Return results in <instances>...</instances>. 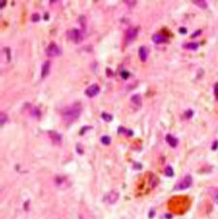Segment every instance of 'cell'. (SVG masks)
<instances>
[{"label": "cell", "mask_w": 218, "mask_h": 219, "mask_svg": "<svg viewBox=\"0 0 218 219\" xmlns=\"http://www.w3.org/2000/svg\"><path fill=\"white\" fill-rule=\"evenodd\" d=\"M31 116H34V117L39 118V117H40V116H41V112L39 111V110H38L37 108H33V109L31 110Z\"/></svg>", "instance_id": "44dd1931"}, {"label": "cell", "mask_w": 218, "mask_h": 219, "mask_svg": "<svg viewBox=\"0 0 218 219\" xmlns=\"http://www.w3.org/2000/svg\"><path fill=\"white\" fill-rule=\"evenodd\" d=\"M214 95H215L216 100H218V82H216L214 85Z\"/></svg>", "instance_id": "484cf974"}, {"label": "cell", "mask_w": 218, "mask_h": 219, "mask_svg": "<svg viewBox=\"0 0 218 219\" xmlns=\"http://www.w3.org/2000/svg\"><path fill=\"white\" fill-rule=\"evenodd\" d=\"M62 54V51H61L60 48L56 45L54 43L50 44L49 46L47 47L46 49V54L50 57H54V56H59Z\"/></svg>", "instance_id": "3957f363"}, {"label": "cell", "mask_w": 218, "mask_h": 219, "mask_svg": "<svg viewBox=\"0 0 218 219\" xmlns=\"http://www.w3.org/2000/svg\"><path fill=\"white\" fill-rule=\"evenodd\" d=\"M4 51H6L7 54V61H10L11 60V52H10V49H8V48H5Z\"/></svg>", "instance_id": "d4e9b609"}, {"label": "cell", "mask_w": 218, "mask_h": 219, "mask_svg": "<svg viewBox=\"0 0 218 219\" xmlns=\"http://www.w3.org/2000/svg\"><path fill=\"white\" fill-rule=\"evenodd\" d=\"M125 3L127 4V5H131V6H135L136 5L137 1H125Z\"/></svg>", "instance_id": "83f0119b"}, {"label": "cell", "mask_w": 218, "mask_h": 219, "mask_svg": "<svg viewBox=\"0 0 218 219\" xmlns=\"http://www.w3.org/2000/svg\"><path fill=\"white\" fill-rule=\"evenodd\" d=\"M202 33V31H201V30H198V31H196V32H194L193 34L191 35V37L192 38H194V37H196V36H199V35Z\"/></svg>", "instance_id": "4316f807"}, {"label": "cell", "mask_w": 218, "mask_h": 219, "mask_svg": "<svg viewBox=\"0 0 218 219\" xmlns=\"http://www.w3.org/2000/svg\"><path fill=\"white\" fill-rule=\"evenodd\" d=\"M81 111H82V108L80 103H76L72 105V106L65 108L62 112L63 121L68 124L72 123V122H75L81 115Z\"/></svg>", "instance_id": "6da1fadb"}, {"label": "cell", "mask_w": 218, "mask_h": 219, "mask_svg": "<svg viewBox=\"0 0 218 219\" xmlns=\"http://www.w3.org/2000/svg\"><path fill=\"white\" fill-rule=\"evenodd\" d=\"M214 199H215L216 201H218V190L216 191V193H215V195H214Z\"/></svg>", "instance_id": "1f68e13d"}, {"label": "cell", "mask_w": 218, "mask_h": 219, "mask_svg": "<svg viewBox=\"0 0 218 219\" xmlns=\"http://www.w3.org/2000/svg\"><path fill=\"white\" fill-rule=\"evenodd\" d=\"M192 181H193V180H192V177L191 176H185L177 184L176 189H177V190H184V189H187V188H189L192 185Z\"/></svg>", "instance_id": "277c9868"}, {"label": "cell", "mask_w": 218, "mask_h": 219, "mask_svg": "<svg viewBox=\"0 0 218 219\" xmlns=\"http://www.w3.org/2000/svg\"><path fill=\"white\" fill-rule=\"evenodd\" d=\"M120 76H121L122 79H123V80H127V79L129 78V76H130V73L128 71H121L120 72Z\"/></svg>", "instance_id": "7402d4cb"}, {"label": "cell", "mask_w": 218, "mask_h": 219, "mask_svg": "<svg viewBox=\"0 0 218 219\" xmlns=\"http://www.w3.org/2000/svg\"><path fill=\"white\" fill-rule=\"evenodd\" d=\"M131 102L134 104L136 107H141L142 106V97L139 94H135L131 97Z\"/></svg>", "instance_id": "4fadbf2b"}, {"label": "cell", "mask_w": 218, "mask_h": 219, "mask_svg": "<svg viewBox=\"0 0 218 219\" xmlns=\"http://www.w3.org/2000/svg\"><path fill=\"white\" fill-rule=\"evenodd\" d=\"M117 133L118 134H121V135H126V134H129V136H132L133 135V132L131 130H127V129H125L124 127H118V129H117Z\"/></svg>", "instance_id": "2e32d148"}, {"label": "cell", "mask_w": 218, "mask_h": 219, "mask_svg": "<svg viewBox=\"0 0 218 219\" xmlns=\"http://www.w3.org/2000/svg\"><path fill=\"white\" fill-rule=\"evenodd\" d=\"M118 198H119V194L117 193L116 191L112 190L111 192H109V193L105 196L104 200H105V202H106V203L112 205V204H115L117 200H118Z\"/></svg>", "instance_id": "8992f818"}, {"label": "cell", "mask_w": 218, "mask_h": 219, "mask_svg": "<svg viewBox=\"0 0 218 219\" xmlns=\"http://www.w3.org/2000/svg\"><path fill=\"white\" fill-rule=\"evenodd\" d=\"M165 174L167 177H173V170L171 166H167L165 169Z\"/></svg>", "instance_id": "d6986e66"}, {"label": "cell", "mask_w": 218, "mask_h": 219, "mask_svg": "<svg viewBox=\"0 0 218 219\" xmlns=\"http://www.w3.org/2000/svg\"><path fill=\"white\" fill-rule=\"evenodd\" d=\"M8 119V117H7V115L5 113H3L1 112V113H0V126H4V124L6 123V121Z\"/></svg>", "instance_id": "e0dca14e"}, {"label": "cell", "mask_w": 218, "mask_h": 219, "mask_svg": "<svg viewBox=\"0 0 218 219\" xmlns=\"http://www.w3.org/2000/svg\"><path fill=\"white\" fill-rule=\"evenodd\" d=\"M0 3H1V5H0V8H1V9L6 5V1H5V0H3V1H1Z\"/></svg>", "instance_id": "f546056e"}, {"label": "cell", "mask_w": 218, "mask_h": 219, "mask_svg": "<svg viewBox=\"0 0 218 219\" xmlns=\"http://www.w3.org/2000/svg\"><path fill=\"white\" fill-rule=\"evenodd\" d=\"M152 41L155 44H164L168 42V38L165 37L162 34H154L152 36Z\"/></svg>", "instance_id": "9c48e42d"}, {"label": "cell", "mask_w": 218, "mask_h": 219, "mask_svg": "<svg viewBox=\"0 0 218 219\" xmlns=\"http://www.w3.org/2000/svg\"><path fill=\"white\" fill-rule=\"evenodd\" d=\"M180 32L182 34H186V29L185 28H180Z\"/></svg>", "instance_id": "4dcf8cb0"}, {"label": "cell", "mask_w": 218, "mask_h": 219, "mask_svg": "<svg viewBox=\"0 0 218 219\" xmlns=\"http://www.w3.org/2000/svg\"><path fill=\"white\" fill-rule=\"evenodd\" d=\"M147 54H148V51H147L146 47H145V46L140 47V49H139V56H140V59H141L143 62H146V61Z\"/></svg>", "instance_id": "30bf717a"}, {"label": "cell", "mask_w": 218, "mask_h": 219, "mask_svg": "<svg viewBox=\"0 0 218 219\" xmlns=\"http://www.w3.org/2000/svg\"><path fill=\"white\" fill-rule=\"evenodd\" d=\"M184 48H186V49H188V50H191V51H196L199 48V44L195 43V42H191L188 44H185Z\"/></svg>", "instance_id": "5bb4252c"}, {"label": "cell", "mask_w": 218, "mask_h": 219, "mask_svg": "<svg viewBox=\"0 0 218 219\" xmlns=\"http://www.w3.org/2000/svg\"><path fill=\"white\" fill-rule=\"evenodd\" d=\"M101 116H102V118L106 122H110V121L112 120V115H109V113H103L102 115H101Z\"/></svg>", "instance_id": "ffe728a7"}, {"label": "cell", "mask_w": 218, "mask_h": 219, "mask_svg": "<svg viewBox=\"0 0 218 219\" xmlns=\"http://www.w3.org/2000/svg\"><path fill=\"white\" fill-rule=\"evenodd\" d=\"M217 146H218V141H215L214 142V143H213V147H212V150H216V148H217Z\"/></svg>", "instance_id": "f1b7e54d"}, {"label": "cell", "mask_w": 218, "mask_h": 219, "mask_svg": "<svg viewBox=\"0 0 218 219\" xmlns=\"http://www.w3.org/2000/svg\"><path fill=\"white\" fill-rule=\"evenodd\" d=\"M99 92H100V87H99L98 85H96V84L89 85L84 91L85 95L87 96V97H89V98L95 97L96 95L99 94Z\"/></svg>", "instance_id": "5b68a950"}, {"label": "cell", "mask_w": 218, "mask_h": 219, "mask_svg": "<svg viewBox=\"0 0 218 219\" xmlns=\"http://www.w3.org/2000/svg\"><path fill=\"white\" fill-rule=\"evenodd\" d=\"M41 19V17L39 14H33L32 17H31V20L34 21V23H37V21H39Z\"/></svg>", "instance_id": "cb8c5ba5"}, {"label": "cell", "mask_w": 218, "mask_h": 219, "mask_svg": "<svg viewBox=\"0 0 218 219\" xmlns=\"http://www.w3.org/2000/svg\"><path fill=\"white\" fill-rule=\"evenodd\" d=\"M50 70H51V62H50V61H46V62L44 63L43 67H42L41 77H42L43 79H44V78H46L48 75H49Z\"/></svg>", "instance_id": "7c38bea8"}, {"label": "cell", "mask_w": 218, "mask_h": 219, "mask_svg": "<svg viewBox=\"0 0 218 219\" xmlns=\"http://www.w3.org/2000/svg\"><path fill=\"white\" fill-rule=\"evenodd\" d=\"M138 35V30L137 28H130L126 31L125 35V43L126 44H130L131 42H133L135 39L137 38Z\"/></svg>", "instance_id": "52a82bcc"}, {"label": "cell", "mask_w": 218, "mask_h": 219, "mask_svg": "<svg viewBox=\"0 0 218 219\" xmlns=\"http://www.w3.org/2000/svg\"><path fill=\"white\" fill-rule=\"evenodd\" d=\"M67 36H68L69 40H71L72 42L76 43V44L81 42L82 39H84V35H82V33L77 28H73L71 30H69L67 32Z\"/></svg>", "instance_id": "7a4b0ae2"}, {"label": "cell", "mask_w": 218, "mask_h": 219, "mask_svg": "<svg viewBox=\"0 0 218 219\" xmlns=\"http://www.w3.org/2000/svg\"><path fill=\"white\" fill-rule=\"evenodd\" d=\"M49 135H50V138L51 139V141L54 143L60 144L61 142H62V137H61V135L57 132H55V131H50Z\"/></svg>", "instance_id": "ba28073f"}, {"label": "cell", "mask_w": 218, "mask_h": 219, "mask_svg": "<svg viewBox=\"0 0 218 219\" xmlns=\"http://www.w3.org/2000/svg\"><path fill=\"white\" fill-rule=\"evenodd\" d=\"M111 142H112V140L109 136H103V137L101 138V143L103 144H105V146H109V144H111Z\"/></svg>", "instance_id": "ac0fdd59"}, {"label": "cell", "mask_w": 218, "mask_h": 219, "mask_svg": "<svg viewBox=\"0 0 218 219\" xmlns=\"http://www.w3.org/2000/svg\"><path fill=\"white\" fill-rule=\"evenodd\" d=\"M192 2H193L195 5L199 6L202 9H207V1H204V0H194V1H192Z\"/></svg>", "instance_id": "9a60e30c"}, {"label": "cell", "mask_w": 218, "mask_h": 219, "mask_svg": "<svg viewBox=\"0 0 218 219\" xmlns=\"http://www.w3.org/2000/svg\"><path fill=\"white\" fill-rule=\"evenodd\" d=\"M192 116H193V111H192V110H188V111H186L184 113V117L186 119H189V118H191Z\"/></svg>", "instance_id": "603a6c76"}, {"label": "cell", "mask_w": 218, "mask_h": 219, "mask_svg": "<svg viewBox=\"0 0 218 219\" xmlns=\"http://www.w3.org/2000/svg\"><path fill=\"white\" fill-rule=\"evenodd\" d=\"M166 142H167V143H169V146H170V147H176L177 146V143H178V140H177L176 137H173V135L168 134L167 136H166Z\"/></svg>", "instance_id": "8fae6325"}]
</instances>
